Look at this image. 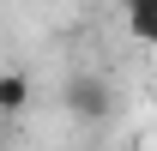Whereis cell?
Segmentation results:
<instances>
[{
	"mask_svg": "<svg viewBox=\"0 0 157 151\" xmlns=\"http://www.w3.org/2000/svg\"><path fill=\"white\" fill-rule=\"evenodd\" d=\"M67 109H73L85 127H103V121L115 115L109 79H97V73H73V79H67Z\"/></svg>",
	"mask_w": 157,
	"mask_h": 151,
	"instance_id": "cell-1",
	"label": "cell"
},
{
	"mask_svg": "<svg viewBox=\"0 0 157 151\" xmlns=\"http://www.w3.org/2000/svg\"><path fill=\"white\" fill-rule=\"evenodd\" d=\"M30 103V79L24 73H0V115H18Z\"/></svg>",
	"mask_w": 157,
	"mask_h": 151,
	"instance_id": "cell-2",
	"label": "cell"
},
{
	"mask_svg": "<svg viewBox=\"0 0 157 151\" xmlns=\"http://www.w3.org/2000/svg\"><path fill=\"white\" fill-rule=\"evenodd\" d=\"M127 37L139 48H157V12H127Z\"/></svg>",
	"mask_w": 157,
	"mask_h": 151,
	"instance_id": "cell-3",
	"label": "cell"
},
{
	"mask_svg": "<svg viewBox=\"0 0 157 151\" xmlns=\"http://www.w3.org/2000/svg\"><path fill=\"white\" fill-rule=\"evenodd\" d=\"M121 12H157V0H121Z\"/></svg>",
	"mask_w": 157,
	"mask_h": 151,
	"instance_id": "cell-4",
	"label": "cell"
}]
</instances>
